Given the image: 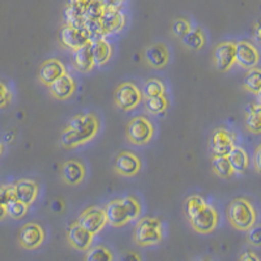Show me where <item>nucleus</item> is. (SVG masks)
Here are the masks:
<instances>
[{
	"mask_svg": "<svg viewBox=\"0 0 261 261\" xmlns=\"http://www.w3.org/2000/svg\"><path fill=\"white\" fill-rule=\"evenodd\" d=\"M101 129V120L94 113L76 114L60 134V144L65 149H74L89 143Z\"/></svg>",
	"mask_w": 261,
	"mask_h": 261,
	"instance_id": "obj_1",
	"label": "nucleus"
},
{
	"mask_svg": "<svg viewBox=\"0 0 261 261\" xmlns=\"http://www.w3.org/2000/svg\"><path fill=\"white\" fill-rule=\"evenodd\" d=\"M107 223L113 227H124L137 221L143 213V205L136 196L128 195L122 199L111 200L105 208Z\"/></svg>",
	"mask_w": 261,
	"mask_h": 261,
	"instance_id": "obj_2",
	"label": "nucleus"
},
{
	"mask_svg": "<svg viewBox=\"0 0 261 261\" xmlns=\"http://www.w3.org/2000/svg\"><path fill=\"white\" fill-rule=\"evenodd\" d=\"M227 220L235 230L247 232L257 222V211L251 200L235 197L227 206Z\"/></svg>",
	"mask_w": 261,
	"mask_h": 261,
	"instance_id": "obj_3",
	"label": "nucleus"
},
{
	"mask_svg": "<svg viewBox=\"0 0 261 261\" xmlns=\"http://www.w3.org/2000/svg\"><path fill=\"white\" fill-rule=\"evenodd\" d=\"M165 238V226L161 218L144 217L137 221L134 230V242L139 247H153Z\"/></svg>",
	"mask_w": 261,
	"mask_h": 261,
	"instance_id": "obj_4",
	"label": "nucleus"
},
{
	"mask_svg": "<svg viewBox=\"0 0 261 261\" xmlns=\"http://www.w3.org/2000/svg\"><path fill=\"white\" fill-rule=\"evenodd\" d=\"M155 134L154 124L146 116L137 115L128 122L125 127V136L130 144L143 146L153 140Z\"/></svg>",
	"mask_w": 261,
	"mask_h": 261,
	"instance_id": "obj_5",
	"label": "nucleus"
},
{
	"mask_svg": "<svg viewBox=\"0 0 261 261\" xmlns=\"http://www.w3.org/2000/svg\"><path fill=\"white\" fill-rule=\"evenodd\" d=\"M60 45L67 50L77 51L79 48L84 47L85 45L93 41L90 32L86 29L85 25L83 27H73V25H63L59 32Z\"/></svg>",
	"mask_w": 261,
	"mask_h": 261,
	"instance_id": "obj_6",
	"label": "nucleus"
},
{
	"mask_svg": "<svg viewBox=\"0 0 261 261\" xmlns=\"http://www.w3.org/2000/svg\"><path fill=\"white\" fill-rule=\"evenodd\" d=\"M143 101V94L141 89L136 84L125 81L118 85V88L114 92V102L116 106L124 113L134 111L139 107V105Z\"/></svg>",
	"mask_w": 261,
	"mask_h": 261,
	"instance_id": "obj_7",
	"label": "nucleus"
},
{
	"mask_svg": "<svg viewBox=\"0 0 261 261\" xmlns=\"http://www.w3.org/2000/svg\"><path fill=\"white\" fill-rule=\"evenodd\" d=\"M190 223L192 228L199 234L206 235L211 234L218 227L220 223V213L214 208L213 205L208 204L205 205L204 208L200 209L192 218H190Z\"/></svg>",
	"mask_w": 261,
	"mask_h": 261,
	"instance_id": "obj_8",
	"label": "nucleus"
},
{
	"mask_svg": "<svg viewBox=\"0 0 261 261\" xmlns=\"http://www.w3.org/2000/svg\"><path fill=\"white\" fill-rule=\"evenodd\" d=\"M46 241V230L38 222H28L20 228L17 242L20 247L28 251L38 249Z\"/></svg>",
	"mask_w": 261,
	"mask_h": 261,
	"instance_id": "obj_9",
	"label": "nucleus"
},
{
	"mask_svg": "<svg viewBox=\"0 0 261 261\" xmlns=\"http://www.w3.org/2000/svg\"><path fill=\"white\" fill-rule=\"evenodd\" d=\"M77 222L94 237L99 234L106 227V225H109L107 223L106 212H105L103 208L97 206V205L88 206V208L84 209L80 216H79Z\"/></svg>",
	"mask_w": 261,
	"mask_h": 261,
	"instance_id": "obj_10",
	"label": "nucleus"
},
{
	"mask_svg": "<svg viewBox=\"0 0 261 261\" xmlns=\"http://www.w3.org/2000/svg\"><path fill=\"white\" fill-rule=\"evenodd\" d=\"M238 136L232 130L220 127L209 137V149L213 155H227L237 145Z\"/></svg>",
	"mask_w": 261,
	"mask_h": 261,
	"instance_id": "obj_11",
	"label": "nucleus"
},
{
	"mask_svg": "<svg viewBox=\"0 0 261 261\" xmlns=\"http://www.w3.org/2000/svg\"><path fill=\"white\" fill-rule=\"evenodd\" d=\"M260 60L261 54L253 43L248 41L235 42V64L248 71L256 68Z\"/></svg>",
	"mask_w": 261,
	"mask_h": 261,
	"instance_id": "obj_12",
	"label": "nucleus"
},
{
	"mask_svg": "<svg viewBox=\"0 0 261 261\" xmlns=\"http://www.w3.org/2000/svg\"><path fill=\"white\" fill-rule=\"evenodd\" d=\"M143 167L141 158L129 150L120 151L114 161V170L118 175L125 176V178H132L136 176Z\"/></svg>",
	"mask_w": 261,
	"mask_h": 261,
	"instance_id": "obj_13",
	"label": "nucleus"
},
{
	"mask_svg": "<svg viewBox=\"0 0 261 261\" xmlns=\"http://www.w3.org/2000/svg\"><path fill=\"white\" fill-rule=\"evenodd\" d=\"M213 63L217 71L226 73L235 65V42H221L213 51Z\"/></svg>",
	"mask_w": 261,
	"mask_h": 261,
	"instance_id": "obj_14",
	"label": "nucleus"
},
{
	"mask_svg": "<svg viewBox=\"0 0 261 261\" xmlns=\"http://www.w3.org/2000/svg\"><path fill=\"white\" fill-rule=\"evenodd\" d=\"M67 241H68L69 246L76 251L86 252L93 246L94 235L85 230L77 221H74L69 225L68 230H67Z\"/></svg>",
	"mask_w": 261,
	"mask_h": 261,
	"instance_id": "obj_15",
	"label": "nucleus"
},
{
	"mask_svg": "<svg viewBox=\"0 0 261 261\" xmlns=\"http://www.w3.org/2000/svg\"><path fill=\"white\" fill-rule=\"evenodd\" d=\"M127 24V17L122 11H105L99 18V38L122 32Z\"/></svg>",
	"mask_w": 261,
	"mask_h": 261,
	"instance_id": "obj_16",
	"label": "nucleus"
},
{
	"mask_svg": "<svg viewBox=\"0 0 261 261\" xmlns=\"http://www.w3.org/2000/svg\"><path fill=\"white\" fill-rule=\"evenodd\" d=\"M67 73V68L57 58H51V59L45 60L41 63L38 68V81L45 86L53 85L57 80H59L62 76Z\"/></svg>",
	"mask_w": 261,
	"mask_h": 261,
	"instance_id": "obj_17",
	"label": "nucleus"
},
{
	"mask_svg": "<svg viewBox=\"0 0 261 261\" xmlns=\"http://www.w3.org/2000/svg\"><path fill=\"white\" fill-rule=\"evenodd\" d=\"M13 184V196L18 201L24 202L28 206L33 205L38 199L39 184L34 179L22 178L16 180Z\"/></svg>",
	"mask_w": 261,
	"mask_h": 261,
	"instance_id": "obj_18",
	"label": "nucleus"
},
{
	"mask_svg": "<svg viewBox=\"0 0 261 261\" xmlns=\"http://www.w3.org/2000/svg\"><path fill=\"white\" fill-rule=\"evenodd\" d=\"M86 176V166L81 160H69L60 166V178L68 186H79Z\"/></svg>",
	"mask_w": 261,
	"mask_h": 261,
	"instance_id": "obj_19",
	"label": "nucleus"
},
{
	"mask_svg": "<svg viewBox=\"0 0 261 261\" xmlns=\"http://www.w3.org/2000/svg\"><path fill=\"white\" fill-rule=\"evenodd\" d=\"M144 59L150 68L163 69L170 62L169 47L162 42L153 43L144 51Z\"/></svg>",
	"mask_w": 261,
	"mask_h": 261,
	"instance_id": "obj_20",
	"label": "nucleus"
},
{
	"mask_svg": "<svg viewBox=\"0 0 261 261\" xmlns=\"http://www.w3.org/2000/svg\"><path fill=\"white\" fill-rule=\"evenodd\" d=\"M76 89H77V83L68 72L64 76H62L59 80L55 81L53 85L48 86L50 94L59 101H67V99L73 97Z\"/></svg>",
	"mask_w": 261,
	"mask_h": 261,
	"instance_id": "obj_21",
	"label": "nucleus"
},
{
	"mask_svg": "<svg viewBox=\"0 0 261 261\" xmlns=\"http://www.w3.org/2000/svg\"><path fill=\"white\" fill-rule=\"evenodd\" d=\"M90 2L92 0H68V4L64 9V18L67 25H73V27L85 25L84 13Z\"/></svg>",
	"mask_w": 261,
	"mask_h": 261,
	"instance_id": "obj_22",
	"label": "nucleus"
},
{
	"mask_svg": "<svg viewBox=\"0 0 261 261\" xmlns=\"http://www.w3.org/2000/svg\"><path fill=\"white\" fill-rule=\"evenodd\" d=\"M92 42L73 53L72 65H73V68L79 73H89V72H92L95 68L94 58H93L92 51Z\"/></svg>",
	"mask_w": 261,
	"mask_h": 261,
	"instance_id": "obj_23",
	"label": "nucleus"
},
{
	"mask_svg": "<svg viewBox=\"0 0 261 261\" xmlns=\"http://www.w3.org/2000/svg\"><path fill=\"white\" fill-rule=\"evenodd\" d=\"M92 51L95 67H103L113 57V46L106 38H95L92 42Z\"/></svg>",
	"mask_w": 261,
	"mask_h": 261,
	"instance_id": "obj_24",
	"label": "nucleus"
},
{
	"mask_svg": "<svg viewBox=\"0 0 261 261\" xmlns=\"http://www.w3.org/2000/svg\"><path fill=\"white\" fill-rule=\"evenodd\" d=\"M227 160L231 165L232 170H234L235 174H239V175H243L248 171L249 169V155L247 153V150L244 148L239 145H235L232 148V150L228 153Z\"/></svg>",
	"mask_w": 261,
	"mask_h": 261,
	"instance_id": "obj_25",
	"label": "nucleus"
},
{
	"mask_svg": "<svg viewBox=\"0 0 261 261\" xmlns=\"http://www.w3.org/2000/svg\"><path fill=\"white\" fill-rule=\"evenodd\" d=\"M244 124L248 132L253 135H261V103L255 102L247 109Z\"/></svg>",
	"mask_w": 261,
	"mask_h": 261,
	"instance_id": "obj_26",
	"label": "nucleus"
},
{
	"mask_svg": "<svg viewBox=\"0 0 261 261\" xmlns=\"http://www.w3.org/2000/svg\"><path fill=\"white\" fill-rule=\"evenodd\" d=\"M181 43L188 50L199 51L206 43V37H205V33L200 28H192V30L181 38Z\"/></svg>",
	"mask_w": 261,
	"mask_h": 261,
	"instance_id": "obj_27",
	"label": "nucleus"
},
{
	"mask_svg": "<svg viewBox=\"0 0 261 261\" xmlns=\"http://www.w3.org/2000/svg\"><path fill=\"white\" fill-rule=\"evenodd\" d=\"M212 169L217 176L222 179H230L235 175L231 165L225 155H213L212 158Z\"/></svg>",
	"mask_w": 261,
	"mask_h": 261,
	"instance_id": "obj_28",
	"label": "nucleus"
},
{
	"mask_svg": "<svg viewBox=\"0 0 261 261\" xmlns=\"http://www.w3.org/2000/svg\"><path fill=\"white\" fill-rule=\"evenodd\" d=\"M114 252L109 247L105 244H97L86 251L84 261H114Z\"/></svg>",
	"mask_w": 261,
	"mask_h": 261,
	"instance_id": "obj_29",
	"label": "nucleus"
},
{
	"mask_svg": "<svg viewBox=\"0 0 261 261\" xmlns=\"http://www.w3.org/2000/svg\"><path fill=\"white\" fill-rule=\"evenodd\" d=\"M144 106H145L146 113L150 114V115H160L169 109L170 101L166 94L160 95V97L146 98L144 101Z\"/></svg>",
	"mask_w": 261,
	"mask_h": 261,
	"instance_id": "obj_30",
	"label": "nucleus"
},
{
	"mask_svg": "<svg viewBox=\"0 0 261 261\" xmlns=\"http://www.w3.org/2000/svg\"><path fill=\"white\" fill-rule=\"evenodd\" d=\"M243 88L247 92L257 95L261 90V69L258 67L246 72L243 77Z\"/></svg>",
	"mask_w": 261,
	"mask_h": 261,
	"instance_id": "obj_31",
	"label": "nucleus"
},
{
	"mask_svg": "<svg viewBox=\"0 0 261 261\" xmlns=\"http://www.w3.org/2000/svg\"><path fill=\"white\" fill-rule=\"evenodd\" d=\"M141 94H143L144 99L165 95L166 94V85L160 79H149V80H146L144 83Z\"/></svg>",
	"mask_w": 261,
	"mask_h": 261,
	"instance_id": "obj_32",
	"label": "nucleus"
},
{
	"mask_svg": "<svg viewBox=\"0 0 261 261\" xmlns=\"http://www.w3.org/2000/svg\"><path fill=\"white\" fill-rule=\"evenodd\" d=\"M208 204V201L202 197L201 195H191L186 199L184 202V212H186V216L187 218H192L200 209H202L205 205Z\"/></svg>",
	"mask_w": 261,
	"mask_h": 261,
	"instance_id": "obj_33",
	"label": "nucleus"
},
{
	"mask_svg": "<svg viewBox=\"0 0 261 261\" xmlns=\"http://www.w3.org/2000/svg\"><path fill=\"white\" fill-rule=\"evenodd\" d=\"M6 212L7 217H9V218H12V220L15 221H18L22 220V218L27 216L28 212H29V206L13 197V199L7 204Z\"/></svg>",
	"mask_w": 261,
	"mask_h": 261,
	"instance_id": "obj_34",
	"label": "nucleus"
},
{
	"mask_svg": "<svg viewBox=\"0 0 261 261\" xmlns=\"http://www.w3.org/2000/svg\"><path fill=\"white\" fill-rule=\"evenodd\" d=\"M13 184H0V221L7 218V204L13 199Z\"/></svg>",
	"mask_w": 261,
	"mask_h": 261,
	"instance_id": "obj_35",
	"label": "nucleus"
},
{
	"mask_svg": "<svg viewBox=\"0 0 261 261\" xmlns=\"http://www.w3.org/2000/svg\"><path fill=\"white\" fill-rule=\"evenodd\" d=\"M105 9L101 6L99 0H92L89 3V6L86 7L85 13H84V18H85V22L88 21H98L103 15Z\"/></svg>",
	"mask_w": 261,
	"mask_h": 261,
	"instance_id": "obj_36",
	"label": "nucleus"
},
{
	"mask_svg": "<svg viewBox=\"0 0 261 261\" xmlns=\"http://www.w3.org/2000/svg\"><path fill=\"white\" fill-rule=\"evenodd\" d=\"M192 30V24H191V21L186 17H179L174 21V24H172V33H174V36L178 37V38H183L186 34Z\"/></svg>",
	"mask_w": 261,
	"mask_h": 261,
	"instance_id": "obj_37",
	"label": "nucleus"
},
{
	"mask_svg": "<svg viewBox=\"0 0 261 261\" xmlns=\"http://www.w3.org/2000/svg\"><path fill=\"white\" fill-rule=\"evenodd\" d=\"M13 99V93L6 81L0 80V109H7Z\"/></svg>",
	"mask_w": 261,
	"mask_h": 261,
	"instance_id": "obj_38",
	"label": "nucleus"
},
{
	"mask_svg": "<svg viewBox=\"0 0 261 261\" xmlns=\"http://www.w3.org/2000/svg\"><path fill=\"white\" fill-rule=\"evenodd\" d=\"M247 242L253 247H261V225L256 223L247 231Z\"/></svg>",
	"mask_w": 261,
	"mask_h": 261,
	"instance_id": "obj_39",
	"label": "nucleus"
},
{
	"mask_svg": "<svg viewBox=\"0 0 261 261\" xmlns=\"http://www.w3.org/2000/svg\"><path fill=\"white\" fill-rule=\"evenodd\" d=\"M99 3L105 11H120V8L124 6L125 0H99Z\"/></svg>",
	"mask_w": 261,
	"mask_h": 261,
	"instance_id": "obj_40",
	"label": "nucleus"
},
{
	"mask_svg": "<svg viewBox=\"0 0 261 261\" xmlns=\"http://www.w3.org/2000/svg\"><path fill=\"white\" fill-rule=\"evenodd\" d=\"M119 261H143V258L136 251H125L119 257Z\"/></svg>",
	"mask_w": 261,
	"mask_h": 261,
	"instance_id": "obj_41",
	"label": "nucleus"
},
{
	"mask_svg": "<svg viewBox=\"0 0 261 261\" xmlns=\"http://www.w3.org/2000/svg\"><path fill=\"white\" fill-rule=\"evenodd\" d=\"M253 167L261 175V143L256 146L255 153H253Z\"/></svg>",
	"mask_w": 261,
	"mask_h": 261,
	"instance_id": "obj_42",
	"label": "nucleus"
},
{
	"mask_svg": "<svg viewBox=\"0 0 261 261\" xmlns=\"http://www.w3.org/2000/svg\"><path fill=\"white\" fill-rule=\"evenodd\" d=\"M239 261H261V258L253 251H246V252H243L241 255Z\"/></svg>",
	"mask_w": 261,
	"mask_h": 261,
	"instance_id": "obj_43",
	"label": "nucleus"
},
{
	"mask_svg": "<svg viewBox=\"0 0 261 261\" xmlns=\"http://www.w3.org/2000/svg\"><path fill=\"white\" fill-rule=\"evenodd\" d=\"M253 39L258 45H261V20H258L253 28Z\"/></svg>",
	"mask_w": 261,
	"mask_h": 261,
	"instance_id": "obj_44",
	"label": "nucleus"
},
{
	"mask_svg": "<svg viewBox=\"0 0 261 261\" xmlns=\"http://www.w3.org/2000/svg\"><path fill=\"white\" fill-rule=\"evenodd\" d=\"M193 261H214V260L212 257H209V256H202V257L196 258V260H193Z\"/></svg>",
	"mask_w": 261,
	"mask_h": 261,
	"instance_id": "obj_45",
	"label": "nucleus"
},
{
	"mask_svg": "<svg viewBox=\"0 0 261 261\" xmlns=\"http://www.w3.org/2000/svg\"><path fill=\"white\" fill-rule=\"evenodd\" d=\"M3 151H4V146L3 144L0 143V157H2V154H3Z\"/></svg>",
	"mask_w": 261,
	"mask_h": 261,
	"instance_id": "obj_46",
	"label": "nucleus"
},
{
	"mask_svg": "<svg viewBox=\"0 0 261 261\" xmlns=\"http://www.w3.org/2000/svg\"><path fill=\"white\" fill-rule=\"evenodd\" d=\"M257 99H258V103H261V90L257 93Z\"/></svg>",
	"mask_w": 261,
	"mask_h": 261,
	"instance_id": "obj_47",
	"label": "nucleus"
}]
</instances>
